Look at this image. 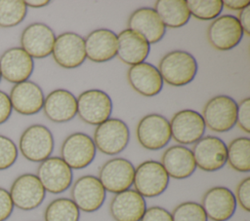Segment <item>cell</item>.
Segmentation results:
<instances>
[{
  "label": "cell",
  "instance_id": "41",
  "mask_svg": "<svg viewBox=\"0 0 250 221\" xmlns=\"http://www.w3.org/2000/svg\"><path fill=\"white\" fill-rule=\"evenodd\" d=\"M250 5L249 0H224L223 7L231 11H241Z\"/></svg>",
  "mask_w": 250,
  "mask_h": 221
},
{
  "label": "cell",
  "instance_id": "31",
  "mask_svg": "<svg viewBox=\"0 0 250 221\" xmlns=\"http://www.w3.org/2000/svg\"><path fill=\"white\" fill-rule=\"evenodd\" d=\"M27 7L22 0H0V27L10 28L25 18Z\"/></svg>",
  "mask_w": 250,
  "mask_h": 221
},
{
  "label": "cell",
  "instance_id": "2",
  "mask_svg": "<svg viewBox=\"0 0 250 221\" xmlns=\"http://www.w3.org/2000/svg\"><path fill=\"white\" fill-rule=\"evenodd\" d=\"M54 144L51 130L40 124L26 128L19 140V148L23 158L34 163L48 159L54 150Z\"/></svg>",
  "mask_w": 250,
  "mask_h": 221
},
{
  "label": "cell",
  "instance_id": "3",
  "mask_svg": "<svg viewBox=\"0 0 250 221\" xmlns=\"http://www.w3.org/2000/svg\"><path fill=\"white\" fill-rule=\"evenodd\" d=\"M129 139L130 130L125 122L120 119L109 118L97 126L93 141L101 153L114 156L127 147Z\"/></svg>",
  "mask_w": 250,
  "mask_h": 221
},
{
  "label": "cell",
  "instance_id": "19",
  "mask_svg": "<svg viewBox=\"0 0 250 221\" xmlns=\"http://www.w3.org/2000/svg\"><path fill=\"white\" fill-rule=\"evenodd\" d=\"M33 69V58L21 47L8 49L0 56L1 76L10 83L19 84L27 81Z\"/></svg>",
  "mask_w": 250,
  "mask_h": 221
},
{
  "label": "cell",
  "instance_id": "17",
  "mask_svg": "<svg viewBox=\"0 0 250 221\" xmlns=\"http://www.w3.org/2000/svg\"><path fill=\"white\" fill-rule=\"evenodd\" d=\"M200 204L207 218L212 221H228L234 214L237 203L230 189L215 186L204 193Z\"/></svg>",
  "mask_w": 250,
  "mask_h": 221
},
{
  "label": "cell",
  "instance_id": "1",
  "mask_svg": "<svg viewBox=\"0 0 250 221\" xmlns=\"http://www.w3.org/2000/svg\"><path fill=\"white\" fill-rule=\"evenodd\" d=\"M157 69L165 83L173 87H182L195 78L198 65L191 54L176 50L162 56Z\"/></svg>",
  "mask_w": 250,
  "mask_h": 221
},
{
  "label": "cell",
  "instance_id": "27",
  "mask_svg": "<svg viewBox=\"0 0 250 221\" xmlns=\"http://www.w3.org/2000/svg\"><path fill=\"white\" fill-rule=\"evenodd\" d=\"M160 163L168 176L174 179L188 178L196 169L191 150L183 145H174L167 148L161 156Z\"/></svg>",
  "mask_w": 250,
  "mask_h": 221
},
{
  "label": "cell",
  "instance_id": "15",
  "mask_svg": "<svg viewBox=\"0 0 250 221\" xmlns=\"http://www.w3.org/2000/svg\"><path fill=\"white\" fill-rule=\"evenodd\" d=\"M196 167L212 172L227 164V145L219 137L206 135L196 141L191 149Z\"/></svg>",
  "mask_w": 250,
  "mask_h": 221
},
{
  "label": "cell",
  "instance_id": "12",
  "mask_svg": "<svg viewBox=\"0 0 250 221\" xmlns=\"http://www.w3.org/2000/svg\"><path fill=\"white\" fill-rule=\"evenodd\" d=\"M10 196L14 206L21 210H32L44 201L46 191L35 174L23 173L11 185Z\"/></svg>",
  "mask_w": 250,
  "mask_h": 221
},
{
  "label": "cell",
  "instance_id": "6",
  "mask_svg": "<svg viewBox=\"0 0 250 221\" xmlns=\"http://www.w3.org/2000/svg\"><path fill=\"white\" fill-rule=\"evenodd\" d=\"M136 135L140 145L145 149L150 151L160 150L171 139L170 123L160 114H147L139 121Z\"/></svg>",
  "mask_w": 250,
  "mask_h": 221
},
{
  "label": "cell",
  "instance_id": "23",
  "mask_svg": "<svg viewBox=\"0 0 250 221\" xmlns=\"http://www.w3.org/2000/svg\"><path fill=\"white\" fill-rule=\"evenodd\" d=\"M85 42L86 57L94 62H105L117 55V35L107 28H98L90 32Z\"/></svg>",
  "mask_w": 250,
  "mask_h": 221
},
{
  "label": "cell",
  "instance_id": "16",
  "mask_svg": "<svg viewBox=\"0 0 250 221\" xmlns=\"http://www.w3.org/2000/svg\"><path fill=\"white\" fill-rule=\"evenodd\" d=\"M52 55L56 63L62 68L79 67L86 59L84 38L74 32H63L58 35Z\"/></svg>",
  "mask_w": 250,
  "mask_h": 221
},
{
  "label": "cell",
  "instance_id": "5",
  "mask_svg": "<svg viewBox=\"0 0 250 221\" xmlns=\"http://www.w3.org/2000/svg\"><path fill=\"white\" fill-rule=\"evenodd\" d=\"M169 176L160 162L148 160L135 167L134 187L144 198L160 196L168 187Z\"/></svg>",
  "mask_w": 250,
  "mask_h": 221
},
{
  "label": "cell",
  "instance_id": "20",
  "mask_svg": "<svg viewBox=\"0 0 250 221\" xmlns=\"http://www.w3.org/2000/svg\"><path fill=\"white\" fill-rule=\"evenodd\" d=\"M9 97L12 108L25 116L37 114L43 108L45 98L42 89L36 83L28 80L15 84Z\"/></svg>",
  "mask_w": 250,
  "mask_h": 221
},
{
  "label": "cell",
  "instance_id": "26",
  "mask_svg": "<svg viewBox=\"0 0 250 221\" xmlns=\"http://www.w3.org/2000/svg\"><path fill=\"white\" fill-rule=\"evenodd\" d=\"M117 56L128 65H135L145 61L149 55L150 44L137 31L129 28L117 35Z\"/></svg>",
  "mask_w": 250,
  "mask_h": 221
},
{
  "label": "cell",
  "instance_id": "25",
  "mask_svg": "<svg viewBox=\"0 0 250 221\" xmlns=\"http://www.w3.org/2000/svg\"><path fill=\"white\" fill-rule=\"evenodd\" d=\"M42 109L51 122L66 123L77 114L76 97L67 90H54L44 98Z\"/></svg>",
  "mask_w": 250,
  "mask_h": 221
},
{
  "label": "cell",
  "instance_id": "43",
  "mask_svg": "<svg viewBox=\"0 0 250 221\" xmlns=\"http://www.w3.org/2000/svg\"><path fill=\"white\" fill-rule=\"evenodd\" d=\"M1 78H2V76H1V71H0V80H1Z\"/></svg>",
  "mask_w": 250,
  "mask_h": 221
},
{
  "label": "cell",
  "instance_id": "35",
  "mask_svg": "<svg viewBox=\"0 0 250 221\" xmlns=\"http://www.w3.org/2000/svg\"><path fill=\"white\" fill-rule=\"evenodd\" d=\"M235 200L236 203L245 210L246 212L250 211V177L247 176L242 179L236 186L235 190Z\"/></svg>",
  "mask_w": 250,
  "mask_h": 221
},
{
  "label": "cell",
  "instance_id": "18",
  "mask_svg": "<svg viewBox=\"0 0 250 221\" xmlns=\"http://www.w3.org/2000/svg\"><path fill=\"white\" fill-rule=\"evenodd\" d=\"M56 35L52 28L42 22L27 25L21 35V48L32 58H44L52 54Z\"/></svg>",
  "mask_w": 250,
  "mask_h": 221
},
{
  "label": "cell",
  "instance_id": "33",
  "mask_svg": "<svg viewBox=\"0 0 250 221\" xmlns=\"http://www.w3.org/2000/svg\"><path fill=\"white\" fill-rule=\"evenodd\" d=\"M173 221H207L201 204L195 202H184L178 204L171 213Z\"/></svg>",
  "mask_w": 250,
  "mask_h": 221
},
{
  "label": "cell",
  "instance_id": "28",
  "mask_svg": "<svg viewBox=\"0 0 250 221\" xmlns=\"http://www.w3.org/2000/svg\"><path fill=\"white\" fill-rule=\"evenodd\" d=\"M153 9L165 27H182L190 18V13L186 0H158L154 3Z\"/></svg>",
  "mask_w": 250,
  "mask_h": 221
},
{
  "label": "cell",
  "instance_id": "37",
  "mask_svg": "<svg viewBox=\"0 0 250 221\" xmlns=\"http://www.w3.org/2000/svg\"><path fill=\"white\" fill-rule=\"evenodd\" d=\"M140 221H173L171 213L161 206H150L146 209Z\"/></svg>",
  "mask_w": 250,
  "mask_h": 221
},
{
  "label": "cell",
  "instance_id": "42",
  "mask_svg": "<svg viewBox=\"0 0 250 221\" xmlns=\"http://www.w3.org/2000/svg\"><path fill=\"white\" fill-rule=\"evenodd\" d=\"M26 7H31V8H41L45 7L50 4L49 0H27L24 1Z\"/></svg>",
  "mask_w": 250,
  "mask_h": 221
},
{
  "label": "cell",
  "instance_id": "34",
  "mask_svg": "<svg viewBox=\"0 0 250 221\" xmlns=\"http://www.w3.org/2000/svg\"><path fill=\"white\" fill-rule=\"evenodd\" d=\"M18 158V147L15 142L0 134V170L11 167Z\"/></svg>",
  "mask_w": 250,
  "mask_h": 221
},
{
  "label": "cell",
  "instance_id": "10",
  "mask_svg": "<svg viewBox=\"0 0 250 221\" xmlns=\"http://www.w3.org/2000/svg\"><path fill=\"white\" fill-rule=\"evenodd\" d=\"M36 176L45 191L51 194H61L71 186L73 173L61 157H49L38 166Z\"/></svg>",
  "mask_w": 250,
  "mask_h": 221
},
{
  "label": "cell",
  "instance_id": "14",
  "mask_svg": "<svg viewBox=\"0 0 250 221\" xmlns=\"http://www.w3.org/2000/svg\"><path fill=\"white\" fill-rule=\"evenodd\" d=\"M170 123L171 137L183 145L194 144L205 133V123L200 113L191 109L176 112Z\"/></svg>",
  "mask_w": 250,
  "mask_h": 221
},
{
  "label": "cell",
  "instance_id": "39",
  "mask_svg": "<svg viewBox=\"0 0 250 221\" xmlns=\"http://www.w3.org/2000/svg\"><path fill=\"white\" fill-rule=\"evenodd\" d=\"M12 104L9 95L0 91V125L7 122L12 114Z\"/></svg>",
  "mask_w": 250,
  "mask_h": 221
},
{
  "label": "cell",
  "instance_id": "36",
  "mask_svg": "<svg viewBox=\"0 0 250 221\" xmlns=\"http://www.w3.org/2000/svg\"><path fill=\"white\" fill-rule=\"evenodd\" d=\"M236 124L246 133H250V98L245 97L237 104Z\"/></svg>",
  "mask_w": 250,
  "mask_h": 221
},
{
  "label": "cell",
  "instance_id": "29",
  "mask_svg": "<svg viewBox=\"0 0 250 221\" xmlns=\"http://www.w3.org/2000/svg\"><path fill=\"white\" fill-rule=\"evenodd\" d=\"M227 162L238 172L250 171V139L248 137H236L229 143Z\"/></svg>",
  "mask_w": 250,
  "mask_h": 221
},
{
  "label": "cell",
  "instance_id": "32",
  "mask_svg": "<svg viewBox=\"0 0 250 221\" xmlns=\"http://www.w3.org/2000/svg\"><path fill=\"white\" fill-rule=\"evenodd\" d=\"M190 16L200 20H213L220 16L223 10L222 0H188Z\"/></svg>",
  "mask_w": 250,
  "mask_h": 221
},
{
  "label": "cell",
  "instance_id": "13",
  "mask_svg": "<svg viewBox=\"0 0 250 221\" xmlns=\"http://www.w3.org/2000/svg\"><path fill=\"white\" fill-rule=\"evenodd\" d=\"M105 192L99 178L88 174L79 177L72 184L70 196L79 210L91 213L102 207L105 200Z\"/></svg>",
  "mask_w": 250,
  "mask_h": 221
},
{
  "label": "cell",
  "instance_id": "21",
  "mask_svg": "<svg viewBox=\"0 0 250 221\" xmlns=\"http://www.w3.org/2000/svg\"><path fill=\"white\" fill-rule=\"evenodd\" d=\"M146 209L145 198L133 189L115 194L109 203V213L115 221H140Z\"/></svg>",
  "mask_w": 250,
  "mask_h": 221
},
{
  "label": "cell",
  "instance_id": "11",
  "mask_svg": "<svg viewBox=\"0 0 250 221\" xmlns=\"http://www.w3.org/2000/svg\"><path fill=\"white\" fill-rule=\"evenodd\" d=\"M135 166L124 158L106 161L99 170V180L105 191L113 194L130 189L134 182Z\"/></svg>",
  "mask_w": 250,
  "mask_h": 221
},
{
  "label": "cell",
  "instance_id": "40",
  "mask_svg": "<svg viewBox=\"0 0 250 221\" xmlns=\"http://www.w3.org/2000/svg\"><path fill=\"white\" fill-rule=\"evenodd\" d=\"M243 32L249 36L250 35V5L244 8L243 10L239 11L238 18H237Z\"/></svg>",
  "mask_w": 250,
  "mask_h": 221
},
{
  "label": "cell",
  "instance_id": "4",
  "mask_svg": "<svg viewBox=\"0 0 250 221\" xmlns=\"http://www.w3.org/2000/svg\"><path fill=\"white\" fill-rule=\"evenodd\" d=\"M237 103L229 95H216L210 98L202 110L205 126L212 131L225 132L236 124Z\"/></svg>",
  "mask_w": 250,
  "mask_h": 221
},
{
  "label": "cell",
  "instance_id": "8",
  "mask_svg": "<svg viewBox=\"0 0 250 221\" xmlns=\"http://www.w3.org/2000/svg\"><path fill=\"white\" fill-rule=\"evenodd\" d=\"M97 148L93 138L84 132H74L63 140L61 158L71 169L87 167L96 157Z\"/></svg>",
  "mask_w": 250,
  "mask_h": 221
},
{
  "label": "cell",
  "instance_id": "22",
  "mask_svg": "<svg viewBox=\"0 0 250 221\" xmlns=\"http://www.w3.org/2000/svg\"><path fill=\"white\" fill-rule=\"evenodd\" d=\"M127 80L138 93L146 97L158 94L163 87V80L157 67L146 61L130 66Z\"/></svg>",
  "mask_w": 250,
  "mask_h": 221
},
{
  "label": "cell",
  "instance_id": "7",
  "mask_svg": "<svg viewBox=\"0 0 250 221\" xmlns=\"http://www.w3.org/2000/svg\"><path fill=\"white\" fill-rule=\"evenodd\" d=\"M77 114L86 124L98 126L109 119L112 112L110 96L102 90H87L76 98Z\"/></svg>",
  "mask_w": 250,
  "mask_h": 221
},
{
  "label": "cell",
  "instance_id": "30",
  "mask_svg": "<svg viewBox=\"0 0 250 221\" xmlns=\"http://www.w3.org/2000/svg\"><path fill=\"white\" fill-rule=\"evenodd\" d=\"M80 210L68 198L53 200L45 208V221H79Z\"/></svg>",
  "mask_w": 250,
  "mask_h": 221
},
{
  "label": "cell",
  "instance_id": "9",
  "mask_svg": "<svg viewBox=\"0 0 250 221\" xmlns=\"http://www.w3.org/2000/svg\"><path fill=\"white\" fill-rule=\"evenodd\" d=\"M243 29L236 17L232 15L219 16L209 24L207 39L209 44L218 51H229L236 47L242 37Z\"/></svg>",
  "mask_w": 250,
  "mask_h": 221
},
{
  "label": "cell",
  "instance_id": "24",
  "mask_svg": "<svg viewBox=\"0 0 250 221\" xmlns=\"http://www.w3.org/2000/svg\"><path fill=\"white\" fill-rule=\"evenodd\" d=\"M128 27L144 36L149 44L159 42L166 32V27L157 13L148 7L135 10L129 17Z\"/></svg>",
  "mask_w": 250,
  "mask_h": 221
},
{
  "label": "cell",
  "instance_id": "38",
  "mask_svg": "<svg viewBox=\"0 0 250 221\" xmlns=\"http://www.w3.org/2000/svg\"><path fill=\"white\" fill-rule=\"evenodd\" d=\"M14 210V203L9 191L0 187V221H6Z\"/></svg>",
  "mask_w": 250,
  "mask_h": 221
}]
</instances>
